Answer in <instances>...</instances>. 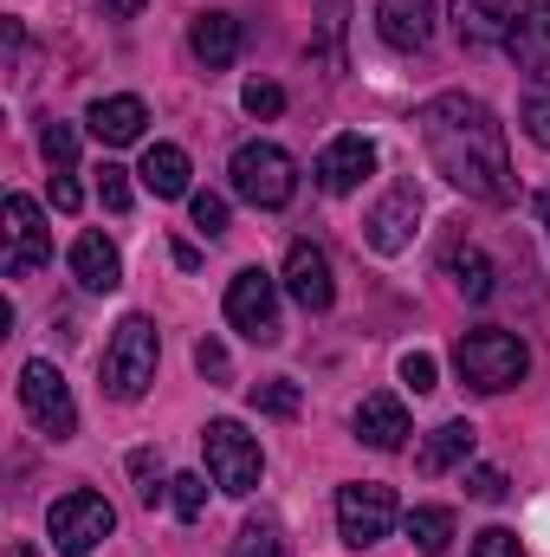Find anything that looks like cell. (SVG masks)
I'll return each mask as SVG.
<instances>
[{"label": "cell", "instance_id": "4316f807", "mask_svg": "<svg viewBox=\"0 0 550 557\" xmlns=\"http://www.w3.org/2000/svg\"><path fill=\"white\" fill-rule=\"evenodd\" d=\"M298 403H304V396H298V383H285V376H273V383H253V409H260V416L291 421V416H298Z\"/></svg>", "mask_w": 550, "mask_h": 557}, {"label": "cell", "instance_id": "2e32d148", "mask_svg": "<svg viewBox=\"0 0 550 557\" xmlns=\"http://www.w3.org/2000/svg\"><path fill=\"white\" fill-rule=\"evenodd\" d=\"M409 409L396 403V396H363L357 403V441L363 447H376V454H396L402 441H409Z\"/></svg>", "mask_w": 550, "mask_h": 557}, {"label": "cell", "instance_id": "e0dca14e", "mask_svg": "<svg viewBox=\"0 0 550 557\" xmlns=\"http://www.w3.org/2000/svg\"><path fill=\"white\" fill-rule=\"evenodd\" d=\"M188 52H195L208 72H227L234 52H240V20H234V13H195V26H188Z\"/></svg>", "mask_w": 550, "mask_h": 557}, {"label": "cell", "instance_id": "7a4b0ae2", "mask_svg": "<svg viewBox=\"0 0 550 557\" xmlns=\"http://www.w3.org/2000/svg\"><path fill=\"white\" fill-rule=\"evenodd\" d=\"M155 357H162V337H155V324L130 311L117 331H111V344H104V363H98V376H104V396L111 403H137L142 389L155 383Z\"/></svg>", "mask_w": 550, "mask_h": 557}, {"label": "cell", "instance_id": "83f0119b", "mask_svg": "<svg viewBox=\"0 0 550 557\" xmlns=\"http://www.w3.org/2000/svg\"><path fill=\"white\" fill-rule=\"evenodd\" d=\"M39 156L52 162V175H72V162H78V137H72V124H46V131H39Z\"/></svg>", "mask_w": 550, "mask_h": 557}, {"label": "cell", "instance_id": "4dcf8cb0", "mask_svg": "<svg viewBox=\"0 0 550 557\" xmlns=\"http://www.w3.org/2000/svg\"><path fill=\"white\" fill-rule=\"evenodd\" d=\"M525 137L538 143V149H550V85L525 91Z\"/></svg>", "mask_w": 550, "mask_h": 557}, {"label": "cell", "instance_id": "6da1fadb", "mask_svg": "<svg viewBox=\"0 0 550 557\" xmlns=\"http://www.w3.org/2000/svg\"><path fill=\"white\" fill-rule=\"evenodd\" d=\"M414 137H421V149H427V162H434L460 195L492 201V208H505V201L518 195V182H512V156H505V131H499V117H492L479 98L447 91V98L421 104Z\"/></svg>", "mask_w": 550, "mask_h": 557}, {"label": "cell", "instance_id": "7c38bea8", "mask_svg": "<svg viewBox=\"0 0 550 557\" xmlns=\"http://www.w3.org/2000/svg\"><path fill=\"white\" fill-rule=\"evenodd\" d=\"M285 292H291L304 311H330L337 278H330V260H324L317 240H291V253H285Z\"/></svg>", "mask_w": 550, "mask_h": 557}, {"label": "cell", "instance_id": "5bb4252c", "mask_svg": "<svg viewBox=\"0 0 550 557\" xmlns=\"http://www.w3.org/2000/svg\"><path fill=\"white\" fill-rule=\"evenodd\" d=\"M370 169H376V143L370 137H357V131H350V137H330L324 156H317V188H324V195H350Z\"/></svg>", "mask_w": 550, "mask_h": 557}, {"label": "cell", "instance_id": "277c9868", "mask_svg": "<svg viewBox=\"0 0 550 557\" xmlns=\"http://www.w3.org/2000/svg\"><path fill=\"white\" fill-rule=\"evenodd\" d=\"M227 175H234V195L253 201V208H285L298 195V169H291V156L278 143H240Z\"/></svg>", "mask_w": 550, "mask_h": 557}, {"label": "cell", "instance_id": "484cf974", "mask_svg": "<svg viewBox=\"0 0 550 557\" xmlns=\"http://www.w3.org/2000/svg\"><path fill=\"white\" fill-rule=\"evenodd\" d=\"M447 273H453V285H460L473 305H486V298H492V267H486V253H479V247H453Z\"/></svg>", "mask_w": 550, "mask_h": 557}, {"label": "cell", "instance_id": "30bf717a", "mask_svg": "<svg viewBox=\"0 0 550 557\" xmlns=\"http://www.w3.org/2000/svg\"><path fill=\"white\" fill-rule=\"evenodd\" d=\"M0 267H7V278L52 267V234H46V221H39V208L26 195H7V260Z\"/></svg>", "mask_w": 550, "mask_h": 557}, {"label": "cell", "instance_id": "f546056e", "mask_svg": "<svg viewBox=\"0 0 550 557\" xmlns=\"http://www.w3.org/2000/svg\"><path fill=\"white\" fill-rule=\"evenodd\" d=\"M168 499H175L182 519H201V506H208V480H201V473H175V480H168Z\"/></svg>", "mask_w": 550, "mask_h": 557}, {"label": "cell", "instance_id": "ab89813d", "mask_svg": "<svg viewBox=\"0 0 550 557\" xmlns=\"http://www.w3.org/2000/svg\"><path fill=\"white\" fill-rule=\"evenodd\" d=\"M7 557H39V552H33V545H13V552H7Z\"/></svg>", "mask_w": 550, "mask_h": 557}, {"label": "cell", "instance_id": "60d3db41", "mask_svg": "<svg viewBox=\"0 0 550 557\" xmlns=\"http://www.w3.org/2000/svg\"><path fill=\"white\" fill-rule=\"evenodd\" d=\"M538 214H545V221H550V195H538Z\"/></svg>", "mask_w": 550, "mask_h": 557}, {"label": "cell", "instance_id": "d6986e66", "mask_svg": "<svg viewBox=\"0 0 550 557\" xmlns=\"http://www.w3.org/2000/svg\"><path fill=\"white\" fill-rule=\"evenodd\" d=\"M473 441H479V428L473 421H440L427 441H421V454H414V467L434 480V473H447V467H460L466 454H473Z\"/></svg>", "mask_w": 550, "mask_h": 557}, {"label": "cell", "instance_id": "4fadbf2b", "mask_svg": "<svg viewBox=\"0 0 550 557\" xmlns=\"http://www.w3.org/2000/svg\"><path fill=\"white\" fill-rule=\"evenodd\" d=\"M505 52L525 72H550V0H518L505 13Z\"/></svg>", "mask_w": 550, "mask_h": 557}, {"label": "cell", "instance_id": "836d02e7", "mask_svg": "<svg viewBox=\"0 0 550 557\" xmlns=\"http://www.w3.org/2000/svg\"><path fill=\"white\" fill-rule=\"evenodd\" d=\"M195 227H201L208 240H221V234H227V201H221V195H195Z\"/></svg>", "mask_w": 550, "mask_h": 557}, {"label": "cell", "instance_id": "f1b7e54d", "mask_svg": "<svg viewBox=\"0 0 550 557\" xmlns=\"http://www.w3.org/2000/svg\"><path fill=\"white\" fill-rule=\"evenodd\" d=\"M130 473H137L142 506H155V499L168 493V480H162V454H149V447H137V454H130Z\"/></svg>", "mask_w": 550, "mask_h": 557}, {"label": "cell", "instance_id": "3957f363", "mask_svg": "<svg viewBox=\"0 0 550 557\" xmlns=\"http://www.w3.org/2000/svg\"><path fill=\"white\" fill-rule=\"evenodd\" d=\"M453 370H460V383H473L479 396H499V389H512V383H525V370H532V350L512 337V331H466L460 344H453Z\"/></svg>", "mask_w": 550, "mask_h": 557}, {"label": "cell", "instance_id": "d6a6232c", "mask_svg": "<svg viewBox=\"0 0 550 557\" xmlns=\"http://www.w3.org/2000/svg\"><path fill=\"white\" fill-rule=\"evenodd\" d=\"M240 104H247V117H278V111H285V91L266 85V78H253V85L240 91Z\"/></svg>", "mask_w": 550, "mask_h": 557}, {"label": "cell", "instance_id": "d590c367", "mask_svg": "<svg viewBox=\"0 0 550 557\" xmlns=\"http://www.w3.org/2000/svg\"><path fill=\"white\" fill-rule=\"evenodd\" d=\"M466 493L486 499V506H499V499H505V473H499V467H473V473H466Z\"/></svg>", "mask_w": 550, "mask_h": 557}, {"label": "cell", "instance_id": "9c48e42d", "mask_svg": "<svg viewBox=\"0 0 550 557\" xmlns=\"http://www.w3.org/2000/svg\"><path fill=\"white\" fill-rule=\"evenodd\" d=\"M227 324L247 331L253 344H278V285L260 267L234 273V285H227Z\"/></svg>", "mask_w": 550, "mask_h": 557}, {"label": "cell", "instance_id": "e575fe53", "mask_svg": "<svg viewBox=\"0 0 550 557\" xmlns=\"http://www.w3.org/2000/svg\"><path fill=\"white\" fill-rule=\"evenodd\" d=\"M434 376H440V370H434V357H427V350H409V357H402V383H409L414 396H427V389H440Z\"/></svg>", "mask_w": 550, "mask_h": 557}, {"label": "cell", "instance_id": "44dd1931", "mask_svg": "<svg viewBox=\"0 0 550 557\" xmlns=\"http://www.w3.org/2000/svg\"><path fill=\"white\" fill-rule=\"evenodd\" d=\"M142 124H149L142 98H98V104H91V137L111 143V149L137 143V137H142Z\"/></svg>", "mask_w": 550, "mask_h": 557}, {"label": "cell", "instance_id": "74e56055", "mask_svg": "<svg viewBox=\"0 0 550 557\" xmlns=\"http://www.w3.org/2000/svg\"><path fill=\"white\" fill-rule=\"evenodd\" d=\"M195 370H201L208 383H227V350H221L214 337H201V344H195Z\"/></svg>", "mask_w": 550, "mask_h": 557}, {"label": "cell", "instance_id": "9a60e30c", "mask_svg": "<svg viewBox=\"0 0 550 557\" xmlns=\"http://www.w3.org/2000/svg\"><path fill=\"white\" fill-rule=\"evenodd\" d=\"M376 33L396 52H421L434 39V7L427 0H376Z\"/></svg>", "mask_w": 550, "mask_h": 557}, {"label": "cell", "instance_id": "ffe728a7", "mask_svg": "<svg viewBox=\"0 0 550 557\" xmlns=\"http://www.w3.org/2000/svg\"><path fill=\"white\" fill-rule=\"evenodd\" d=\"M505 0H453V33H460V46H505Z\"/></svg>", "mask_w": 550, "mask_h": 557}, {"label": "cell", "instance_id": "603a6c76", "mask_svg": "<svg viewBox=\"0 0 550 557\" xmlns=\"http://www.w3.org/2000/svg\"><path fill=\"white\" fill-rule=\"evenodd\" d=\"M409 545L421 557H440L453 545V512H447V506H414L409 512Z\"/></svg>", "mask_w": 550, "mask_h": 557}, {"label": "cell", "instance_id": "f35d334b", "mask_svg": "<svg viewBox=\"0 0 550 557\" xmlns=\"http://www.w3.org/2000/svg\"><path fill=\"white\" fill-rule=\"evenodd\" d=\"M98 7H104L111 20H130V13H142V0H98Z\"/></svg>", "mask_w": 550, "mask_h": 557}, {"label": "cell", "instance_id": "52a82bcc", "mask_svg": "<svg viewBox=\"0 0 550 557\" xmlns=\"http://www.w3.org/2000/svg\"><path fill=\"white\" fill-rule=\"evenodd\" d=\"M389 525H396V493H389L383 480H350V486L337 493V532H343L350 552L383 545Z\"/></svg>", "mask_w": 550, "mask_h": 557}, {"label": "cell", "instance_id": "5b68a950", "mask_svg": "<svg viewBox=\"0 0 550 557\" xmlns=\"http://www.w3.org/2000/svg\"><path fill=\"white\" fill-rule=\"evenodd\" d=\"M201 454H208V473H214L221 493L240 499V493L260 486V467H266V460H260V441H253L240 421H208V428H201Z\"/></svg>", "mask_w": 550, "mask_h": 557}, {"label": "cell", "instance_id": "7402d4cb", "mask_svg": "<svg viewBox=\"0 0 550 557\" xmlns=\"http://www.w3.org/2000/svg\"><path fill=\"white\" fill-rule=\"evenodd\" d=\"M142 188L162 195V201L188 195V156H182L175 143H149V149H142Z\"/></svg>", "mask_w": 550, "mask_h": 557}, {"label": "cell", "instance_id": "8992f818", "mask_svg": "<svg viewBox=\"0 0 550 557\" xmlns=\"http://www.w3.org/2000/svg\"><path fill=\"white\" fill-rule=\"evenodd\" d=\"M46 532H52V552L85 557V552H98V545L117 532V512H111V499H104V493H65V499L52 506Z\"/></svg>", "mask_w": 550, "mask_h": 557}, {"label": "cell", "instance_id": "ba28073f", "mask_svg": "<svg viewBox=\"0 0 550 557\" xmlns=\"http://www.w3.org/2000/svg\"><path fill=\"white\" fill-rule=\"evenodd\" d=\"M20 403H26L33 428H46L52 441H72V434H78L72 389H65V376H59L52 363H26V370H20Z\"/></svg>", "mask_w": 550, "mask_h": 557}, {"label": "cell", "instance_id": "8fae6325", "mask_svg": "<svg viewBox=\"0 0 550 557\" xmlns=\"http://www.w3.org/2000/svg\"><path fill=\"white\" fill-rule=\"evenodd\" d=\"M414 221H421V188H414V182H396V188L376 201V214L363 221V240H370L376 253H402L414 240Z\"/></svg>", "mask_w": 550, "mask_h": 557}, {"label": "cell", "instance_id": "8d00e7d4", "mask_svg": "<svg viewBox=\"0 0 550 557\" xmlns=\"http://www.w3.org/2000/svg\"><path fill=\"white\" fill-rule=\"evenodd\" d=\"M473 557H525V552H518V539H512L505 525H486V532L473 539Z\"/></svg>", "mask_w": 550, "mask_h": 557}, {"label": "cell", "instance_id": "cb8c5ba5", "mask_svg": "<svg viewBox=\"0 0 550 557\" xmlns=\"http://www.w3.org/2000/svg\"><path fill=\"white\" fill-rule=\"evenodd\" d=\"M343 33H350V0H317V52L330 72H343Z\"/></svg>", "mask_w": 550, "mask_h": 557}, {"label": "cell", "instance_id": "1f68e13d", "mask_svg": "<svg viewBox=\"0 0 550 557\" xmlns=\"http://www.w3.org/2000/svg\"><path fill=\"white\" fill-rule=\"evenodd\" d=\"M98 195H104V208H111V214H130V169L104 162V169H98Z\"/></svg>", "mask_w": 550, "mask_h": 557}, {"label": "cell", "instance_id": "d4e9b609", "mask_svg": "<svg viewBox=\"0 0 550 557\" xmlns=\"http://www.w3.org/2000/svg\"><path fill=\"white\" fill-rule=\"evenodd\" d=\"M234 557H291V539H285V525L278 519H247L240 525V539H234Z\"/></svg>", "mask_w": 550, "mask_h": 557}, {"label": "cell", "instance_id": "ac0fdd59", "mask_svg": "<svg viewBox=\"0 0 550 557\" xmlns=\"http://www.w3.org/2000/svg\"><path fill=\"white\" fill-rule=\"evenodd\" d=\"M72 273H78L85 292H117L124 285V260H117V247L104 234H78L72 240Z\"/></svg>", "mask_w": 550, "mask_h": 557}]
</instances>
